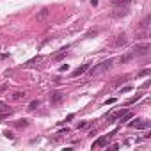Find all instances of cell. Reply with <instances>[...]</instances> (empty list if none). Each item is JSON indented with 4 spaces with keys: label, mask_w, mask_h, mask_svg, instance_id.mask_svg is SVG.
<instances>
[{
    "label": "cell",
    "mask_w": 151,
    "mask_h": 151,
    "mask_svg": "<svg viewBox=\"0 0 151 151\" xmlns=\"http://www.w3.org/2000/svg\"><path fill=\"white\" fill-rule=\"evenodd\" d=\"M66 50H68V46L60 50V53H59V55H55V57H53V60H60V59H62V57L66 55Z\"/></svg>",
    "instance_id": "obj_16"
},
{
    "label": "cell",
    "mask_w": 151,
    "mask_h": 151,
    "mask_svg": "<svg viewBox=\"0 0 151 151\" xmlns=\"http://www.w3.org/2000/svg\"><path fill=\"white\" fill-rule=\"evenodd\" d=\"M130 126L137 128V130H140V128H149V121H146V119H133L132 123H130Z\"/></svg>",
    "instance_id": "obj_4"
},
{
    "label": "cell",
    "mask_w": 151,
    "mask_h": 151,
    "mask_svg": "<svg viewBox=\"0 0 151 151\" xmlns=\"http://www.w3.org/2000/svg\"><path fill=\"white\" fill-rule=\"evenodd\" d=\"M126 43H128V37H126V34H119V36L116 37V41H114V46L121 48V46H126Z\"/></svg>",
    "instance_id": "obj_5"
},
{
    "label": "cell",
    "mask_w": 151,
    "mask_h": 151,
    "mask_svg": "<svg viewBox=\"0 0 151 151\" xmlns=\"http://www.w3.org/2000/svg\"><path fill=\"white\" fill-rule=\"evenodd\" d=\"M62 100H64V94L60 93V91H52V93H50V102H52V105H59Z\"/></svg>",
    "instance_id": "obj_3"
},
{
    "label": "cell",
    "mask_w": 151,
    "mask_h": 151,
    "mask_svg": "<svg viewBox=\"0 0 151 151\" xmlns=\"http://www.w3.org/2000/svg\"><path fill=\"white\" fill-rule=\"evenodd\" d=\"M116 62V59H108V60H103L102 64H98L96 68L91 69V75H98V73H102V71H107L108 68H112V64Z\"/></svg>",
    "instance_id": "obj_2"
},
{
    "label": "cell",
    "mask_w": 151,
    "mask_h": 151,
    "mask_svg": "<svg viewBox=\"0 0 151 151\" xmlns=\"http://www.w3.org/2000/svg\"><path fill=\"white\" fill-rule=\"evenodd\" d=\"M130 2H132V0H112V5L114 7H121V9H126L130 5Z\"/></svg>",
    "instance_id": "obj_6"
},
{
    "label": "cell",
    "mask_w": 151,
    "mask_h": 151,
    "mask_svg": "<svg viewBox=\"0 0 151 151\" xmlns=\"http://www.w3.org/2000/svg\"><path fill=\"white\" fill-rule=\"evenodd\" d=\"M71 119H73V114H69V116H68V117L62 121V123H68V121H71Z\"/></svg>",
    "instance_id": "obj_22"
},
{
    "label": "cell",
    "mask_w": 151,
    "mask_h": 151,
    "mask_svg": "<svg viewBox=\"0 0 151 151\" xmlns=\"http://www.w3.org/2000/svg\"><path fill=\"white\" fill-rule=\"evenodd\" d=\"M4 135H5V137H9V139H13V133H11V132H4Z\"/></svg>",
    "instance_id": "obj_23"
},
{
    "label": "cell",
    "mask_w": 151,
    "mask_h": 151,
    "mask_svg": "<svg viewBox=\"0 0 151 151\" xmlns=\"http://www.w3.org/2000/svg\"><path fill=\"white\" fill-rule=\"evenodd\" d=\"M132 57H133L132 53H130V55H125V57H121V59H117V62H121V64H123V62H128V60L132 59Z\"/></svg>",
    "instance_id": "obj_18"
},
{
    "label": "cell",
    "mask_w": 151,
    "mask_h": 151,
    "mask_svg": "<svg viewBox=\"0 0 151 151\" xmlns=\"http://www.w3.org/2000/svg\"><path fill=\"white\" fill-rule=\"evenodd\" d=\"M25 96H27L25 91H16V93H13V100H14V102H20V100H23Z\"/></svg>",
    "instance_id": "obj_8"
},
{
    "label": "cell",
    "mask_w": 151,
    "mask_h": 151,
    "mask_svg": "<svg viewBox=\"0 0 151 151\" xmlns=\"http://www.w3.org/2000/svg\"><path fill=\"white\" fill-rule=\"evenodd\" d=\"M107 140H108V135H107V137H100L96 142L93 144V148H102V146H105V144H107Z\"/></svg>",
    "instance_id": "obj_9"
},
{
    "label": "cell",
    "mask_w": 151,
    "mask_h": 151,
    "mask_svg": "<svg viewBox=\"0 0 151 151\" xmlns=\"http://www.w3.org/2000/svg\"><path fill=\"white\" fill-rule=\"evenodd\" d=\"M5 112H9V105L5 102H0V114H5Z\"/></svg>",
    "instance_id": "obj_15"
},
{
    "label": "cell",
    "mask_w": 151,
    "mask_h": 151,
    "mask_svg": "<svg viewBox=\"0 0 151 151\" xmlns=\"http://www.w3.org/2000/svg\"><path fill=\"white\" fill-rule=\"evenodd\" d=\"M126 80H128V75H125V77H119V78H116V82L112 84V85H121V84H123V82H126Z\"/></svg>",
    "instance_id": "obj_13"
},
{
    "label": "cell",
    "mask_w": 151,
    "mask_h": 151,
    "mask_svg": "<svg viewBox=\"0 0 151 151\" xmlns=\"http://www.w3.org/2000/svg\"><path fill=\"white\" fill-rule=\"evenodd\" d=\"M46 14H48V9L45 7V9H41V11H39V14H37V20H43Z\"/></svg>",
    "instance_id": "obj_17"
},
{
    "label": "cell",
    "mask_w": 151,
    "mask_h": 151,
    "mask_svg": "<svg viewBox=\"0 0 151 151\" xmlns=\"http://www.w3.org/2000/svg\"><path fill=\"white\" fill-rule=\"evenodd\" d=\"M16 128H27L28 126V119H18L16 123H14Z\"/></svg>",
    "instance_id": "obj_10"
},
{
    "label": "cell",
    "mask_w": 151,
    "mask_h": 151,
    "mask_svg": "<svg viewBox=\"0 0 151 151\" xmlns=\"http://www.w3.org/2000/svg\"><path fill=\"white\" fill-rule=\"evenodd\" d=\"M89 66H91V64H84V66H80L78 69H75V71H73V77H80L82 73H85L87 69H89Z\"/></svg>",
    "instance_id": "obj_7"
},
{
    "label": "cell",
    "mask_w": 151,
    "mask_h": 151,
    "mask_svg": "<svg viewBox=\"0 0 151 151\" xmlns=\"http://www.w3.org/2000/svg\"><path fill=\"white\" fill-rule=\"evenodd\" d=\"M151 50V45L149 43H137L132 50V55L133 57H142V55H148Z\"/></svg>",
    "instance_id": "obj_1"
},
{
    "label": "cell",
    "mask_w": 151,
    "mask_h": 151,
    "mask_svg": "<svg viewBox=\"0 0 151 151\" xmlns=\"http://www.w3.org/2000/svg\"><path fill=\"white\" fill-rule=\"evenodd\" d=\"M98 32H100V30H98V28H91V30H89V32L85 34V37H93V36H96Z\"/></svg>",
    "instance_id": "obj_19"
},
{
    "label": "cell",
    "mask_w": 151,
    "mask_h": 151,
    "mask_svg": "<svg viewBox=\"0 0 151 151\" xmlns=\"http://www.w3.org/2000/svg\"><path fill=\"white\" fill-rule=\"evenodd\" d=\"M125 112H128V110H126V108H123V110H117V112H116V114H112V116H110V121H116L117 117H121V116H123Z\"/></svg>",
    "instance_id": "obj_11"
},
{
    "label": "cell",
    "mask_w": 151,
    "mask_h": 151,
    "mask_svg": "<svg viewBox=\"0 0 151 151\" xmlns=\"http://www.w3.org/2000/svg\"><path fill=\"white\" fill-rule=\"evenodd\" d=\"M85 126H87V121H80V123L77 125V128H78V130H80V128H85Z\"/></svg>",
    "instance_id": "obj_21"
},
{
    "label": "cell",
    "mask_w": 151,
    "mask_h": 151,
    "mask_svg": "<svg viewBox=\"0 0 151 151\" xmlns=\"http://www.w3.org/2000/svg\"><path fill=\"white\" fill-rule=\"evenodd\" d=\"M39 103H41L39 100H32V102L28 103V110H36V108L39 107Z\"/></svg>",
    "instance_id": "obj_14"
},
{
    "label": "cell",
    "mask_w": 151,
    "mask_h": 151,
    "mask_svg": "<svg viewBox=\"0 0 151 151\" xmlns=\"http://www.w3.org/2000/svg\"><path fill=\"white\" fill-rule=\"evenodd\" d=\"M137 100H140V94H137V96H133V98H130L126 103H128V105H132V103H135V102H137Z\"/></svg>",
    "instance_id": "obj_20"
},
{
    "label": "cell",
    "mask_w": 151,
    "mask_h": 151,
    "mask_svg": "<svg viewBox=\"0 0 151 151\" xmlns=\"http://www.w3.org/2000/svg\"><path fill=\"white\" fill-rule=\"evenodd\" d=\"M149 22H151V16L148 14V16L142 20V22H140V28H148V27H149Z\"/></svg>",
    "instance_id": "obj_12"
}]
</instances>
